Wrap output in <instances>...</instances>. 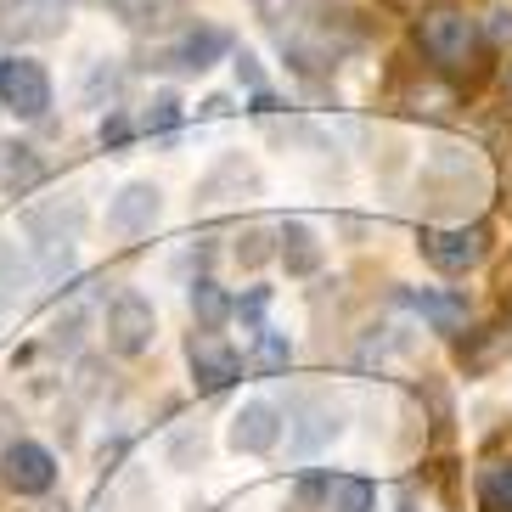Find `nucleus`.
Listing matches in <instances>:
<instances>
[{
	"label": "nucleus",
	"instance_id": "obj_29",
	"mask_svg": "<svg viewBox=\"0 0 512 512\" xmlns=\"http://www.w3.org/2000/svg\"><path fill=\"white\" fill-rule=\"evenodd\" d=\"M507 209H512V181H507Z\"/></svg>",
	"mask_w": 512,
	"mask_h": 512
},
{
	"label": "nucleus",
	"instance_id": "obj_23",
	"mask_svg": "<svg viewBox=\"0 0 512 512\" xmlns=\"http://www.w3.org/2000/svg\"><path fill=\"white\" fill-rule=\"evenodd\" d=\"M175 124H181V102H175V96H158V102L147 107V119H141V130H152V136H169V130H175Z\"/></svg>",
	"mask_w": 512,
	"mask_h": 512
},
{
	"label": "nucleus",
	"instance_id": "obj_24",
	"mask_svg": "<svg viewBox=\"0 0 512 512\" xmlns=\"http://www.w3.org/2000/svg\"><path fill=\"white\" fill-rule=\"evenodd\" d=\"M40 12V0H0V29L12 34L17 23H23V17H34Z\"/></svg>",
	"mask_w": 512,
	"mask_h": 512
},
{
	"label": "nucleus",
	"instance_id": "obj_3",
	"mask_svg": "<svg viewBox=\"0 0 512 512\" xmlns=\"http://www.w3.org/2000/svg\"><path fill=\"white\" fill-rule=\"evenodd\" d=\"M79 231H85V203L68 197V203H46V209L29 214V242L34 254H40V271L57 276L79 248Z\"/></svg>",
	"mask_w": 512,
	"mask_h": 512
},
{
	"label": "nucleus",
	"instance_id": "obj_8",
	"mask_svg": "<svg viewBox=\"0 0 512 512\" xmlns=\"http://www.w3.org/2000/svg\"><path fill=\"white\" fill-rule=\"evenodd\" d=\"M0 473H6V484L17 496H46L57 484V456L46 445H34V439H12L6 456H0Z\"/></svg>",
	"mask_w": 512,
	"mask_h": 512
},
{
	"label": "nucleus",
	"instance_id": "obj_20",
	"mask_svg": "<svg viewBox=\"0 0 512 512\" xmlns=\"http://www.w3.org/2000/svg\"><path fill=\"white\" fill-rule=\"evenodd\" d=\"M479 512H512V462L479 473Z\"/></svg>",
	"mask_w": 512,
	"mask_h": 512
},
{
	"label": "nucleus",
	"instance_id": "obj_14",
	"mask_svg": "<svg viewBox=\"0 0 512 512\" xmlns=\"http://www.w3.org/2000/svg\"><path fill=\"white\" fill-rule=\"evenodd\" d=\"M107 6H113V17H119L124 29L147 34V29H169L186 0H107Z\"/></svg>",
	"mask_w": 512,
	"mask_h": 512
},
{
	"label": "nucleus",
	"instance_id": "obj_31",
	"mask_svg": "<svg viewBox=\"0 0 512 512\" xmlns=\"http://www.w3.org/2000/svg\"><path fill=\"white\" fill-rule=\"evenodd\" d=\"M406 512H417V507H406Z\"/></svg>",
	"mask_w": 512,
	"mask_h": 512
},
{
	"label": "nucleus",
	"instance_id": "obj_25",
	"mask_svg": "<svg viewBox=\"0 0 512 512\" xmlns=\"http://www.w3.org/2000/svg\"><path fill=\"white\" fill-rule=\"evenodd\" d=\"M265 242H271V237H265V231H254V237H242V242H237V259H242V265H259V259L271 254Z\"/></svg>",
	"mask_w": 512,
	"mask_h": 512
},
{
	"label": "nucleus",
	"instance_id": "obj_12",
	"mask_svg": "<svg viewBox=\"0 0 512 512\" xmlns=\"http://www.w3.org/2000/svg\"><path fill=\"white\" fill-rule=\"evenodd\" d=\"M338 428H344L338 406L310 400V406H299V422H287V451L293 456H316V451H327L332 439H338Z\"/></svg>",
	"mask_w": 512,
	"mask_h": 512
},
{
	"label": "nucleus",
	"instance_id": "obj_2",
	"mask_svg": "<svg viewBox=\"0 0 512 512\" xmlns=\"http://www.w3.org/2000/svg\"><path fill=\"white\" fill-rule=\"evenodd\" d=\"M411 34H417V51L428 62H434L439 74H479V57H484V34L479 23L462 12V6H451V0H439V6H422L417 23H411Z\"/></svg>",
	"mask_w": 512,
	"mask_h": 512
},
{
	"label": "nucleus",
	"instance_id": "obj_11",
	"mask_svg": "<svg viewBox=\"0 0 512 512\" xmlns=\"http://www.w3.org/2000/svg\"><path fill=\"white\" fill-rule=\"evenodd\" d=\"M276 439H282V411L271 400H248L231 417V451L237 456H265V451H276Z\"/></svg>",
	"mask_w": 512,
	"mask_h": 512
},
{
	"label": "nucleus",
	"instance_id": "obj_26",
	"mask_svg": "<svg viewBox=\"0 0 512 512\" xmlns=\"http://www.w3.org/2000/svg\"><path fill=\"white\" fill-rule=\"evenodd\" d=\"M490 40H496V46H507V40H512V12H507V6L490 12Z\"/></svg>",
	"mask_w": 512,
	"mask_h": 512
},
{
	"label": "nucleus",
	"instance_id": "obj_22",
	"mask_svg": "<svg viewBox=\"0 0 512 512\" xmlns=\"http://www.w3.org/2000/svg\"><path fill=\"white\" fill-rule=\"evenodd\" d=\"M248 366L265 372V377L287 372V338H282V332H259V349H254V361H248Z\"/></svg>",
	"mask_w": 512,
	"mask_h": 512
},
{
	"label": "nucleus",
	"instance_id": "obj_17",
	"mask_svg": "<svg viewBox=\"0 0 512 512\" xmlns=\"http://www.w3.org/2000/svg\"><path fill=\"white\" fill-rule=\"evenodd\" d=\"M372 507H377V484L372 479L344 473V479L327 484V512H372Z\"/></svg>",
	"mask_w": 512,
	"mask_h": 512
},
{
	"label": "nucleus",
	"instance_id": "obj_1",
	"mask_svg": "<svg viewBox=\"0 0 512 512\" xmlns=\"http://www.w3.org/2000/svg\"><path fill=\"white\" fill-rule=\"evenodd\" d=\"M282 17L287 23L276 29L282 34V51L293 57V68H304V74L338 68V57H349V51L366 40L355 12H349V6H332V0H293Z\"/></svg>",
	"mask_w": 512,
	"mask_h": 512
},
{
	"label": "nucleus",
	"instance_id": "obj_7",
	"mask_svg": "<svg viewBox=\"0 0 512 512\" xmlns=\"http://www.w3.org/2000/svg\"><path fill=\"white\" fill-rule=\"evenodd\" d=\"M152 332H158V316H152V304L141 293H119V299L107 304V349L113 355L152 349Z\"/></svg>",
	"mask_w": 512,
	"mask_h": 512
},
{
	"label": "nucleus",
	"instance_id": "obj_28",
	"mask_svg": "<svg viewBox=\"0 0 512 512\" xmlns=\"http://www.w3.org/2000/svg\"><path fill=\"white\" fill-rule=\"evenodd\" d=\"M237 79H242V85H259V68H254V57H237Z\"/></svg>",
	"mask_w": 512,
	"mask_h": 512
},
{
	"label": "nucleus",
	"instance_id": "obj_19",
	"mask_svg": "<svg viewBox=\"0 0 512 512\" xmlns=\"http://www.w3.org/2000/svg\"><path fill=\"white\" fill-rule=\"evenodd\" d=\"M226 186H242V192H259V175H254L248 164H242V158H226V164L214 169L209 181H203V192H197V203H203V209H214Z\"/></svg>",
	"mask_w": 512,
	"mask_h": 512
},
{
	"label": "nucleus",
	"instance_id": "obj_16",
	"mask_svg": "<svg viewBox=\"0 0 512 512\" xmlns=\"http://www.w3.org/2000/svg\"><path fill=\"white\" fill-rule=\"evenodd\" d=\"M46 181V164L34 158L29 147H6V158H0V186L6 192H29V186Z\"/></svg>",
	"mask_w": 512,
	"mask_h": 512
},
{
	"label": "nucleus",
	"instance_id": "obj_21",
	"mask_svg": "<svg viewBox=\"0 0 512 512\" xmlns=\"http://www.w3.org/2000/svg\"><path fill=\"white\" fill-rule=\"evenodd\" d=\"M192 310H197V321H203V327H220V321H226V293H220V282H209V276H203V282H192Z\"/></svg>",
	"mask_w": 512,
	"mask_h": 512
},
{
	"label": "nucleus",
	"instance_id": "obj_18",
	"mask_svg": "<svg viewBox=\"0 0 512 512\" xmlns=\"http://www.w3.org/2000/svg\"><path fill=\"white\" fill-rule=\"evenodd\" d=\"M23 282H29V265H23V254H17L12 242H0V327L12 321V310H17V293H23Z\"/></svg>",
	"mask_w": 512,
	"mask_h": 512
},
{
	"label": "nucleus",
	"instance_id": "obj_4",
	"mask_svg": "<svg viewBox=\"0 0 512 512\" xmlns=\"http://www.w3.org/2000/svg\"><path fill=\"white\" fill-rule=\"evenodd\" d=\"M186 361H192V383L203 394H220L242 377V355L214 327H197L192 338H186Z\"/></svg>",
	"mask_w": 512,
	"mask_h": 512
},
{
	"label": "nucleus",
	"instance_id": "obj_15",
	"mask_svg": "<svg viewBox=\"0 0 512 512\" xmlns=\"http://www.w3.org/2000/svg\"><path fill=\"white\" fill-rule=\"evenodd\" d=\"M406 304L434 332H451V338H456V332L467 327V299H456V293H406Z\"/></svg>",
	"mask_w": 512,
	"mask_h": 512
},
{
	"label": "nucleus",
	"instance_id": "obj_13",
	"mask_svg": "<svg viewBox=\"0 0 512 512\" xmlns=\"http://www.w3.org/2000/svg\"><path fill=\"white\" fill-rule=\"evenodd\" d=\"M276 237H282V248H276V254H282L287 276H316V271H321V242H316V231H310V226L287 220Z\"/></svg>",
	"mask_w": 512,
	"mask_h": 512
},
{
	"label": "nucleus",
	"instance_id": "obj_27",
	"mask_svg": "<svg viewBox=\"0 0 512 512\" xmlns=\"http://www.w3.org/2000/svg\"><path fill=\"white\" fill-rule=\"evenodd\" d=\"M130 136V124L119 119V113H113V119H102V141H124Z\"/></svg>",
	"mask_w": 512,
	"mask_h": 512
},
{
	"label": "nucleus",
	"instance_id": "obj_5",
	"mask_svg": "<svg viewBox=\"0 0 512 512\" xmlns=\"http://www.w3.org/2000/svg\"><path fill=\"white\" fill-rule=\"evenodd\" d=\"M490 254V231L484 226H451V231H422V259L445 276H462L473 265H484Z\"/></svg>",
	"mask_w": 512,
	"mask_h": 512
},
{
	"label": "nucleus",
	"instance_id": "obj_9",
	"mask_svg": "<svg viewBox=\"0 0 512 512\" xmlns=\"http://www.w3.org/2000/svg\"><path fill=\"white\" fill-rule=\"evenodd\" d=\"M158 209H164V192L152 181H130L113 203H107V231L113 237H147L158 226Z\"/></svg>",
	"mask_w": 512,
	"mask_h": 512
},
{
	"label": "nucleus",
	"instance_id": "obj_30",
	"mask_svg": "<svg viewBox=\"0 0 512 512\" xmlns=\"http://www.w3.org/2000/svg\"><path fill=\"white\" fill-rule=\"evenodd\" d=\"M507 96H512V68H507Z\"/></svg>",
	"mask_w": 512,
	"mask_h": 512
},
{
	"label": "nucleus",
	"instance_id": "obj_10",
	"mask_svg": "<svg viewBox=\"0 0 512 512\" xmlns=\"http://www.w3.org/2000/svg\"><path fill=\"white\" fill-rule=\"evenodd\" d=\"M226 51H231V34L220 29V23H192V29L169 46V68H175V74H209Z\"/></svg>",
	"mask_w": 512,
	"mask_h": 512
},
{
	"label": "nucleus",
	"instance_id": "obj_6",
	"mask_svg": "<svg viewBox=\"0 0 512 512\" xmlns=\"http://www.w3.org/2000/svg\"><path fill=\"white\" fill-rule=\"evenodd\" d=\"M0 107H12L17 119H46L51 79L34 57H6L0 62Z\"/></svg>",
	"mask_w": 512,
	"mask_h": 512
}]
</instances>
